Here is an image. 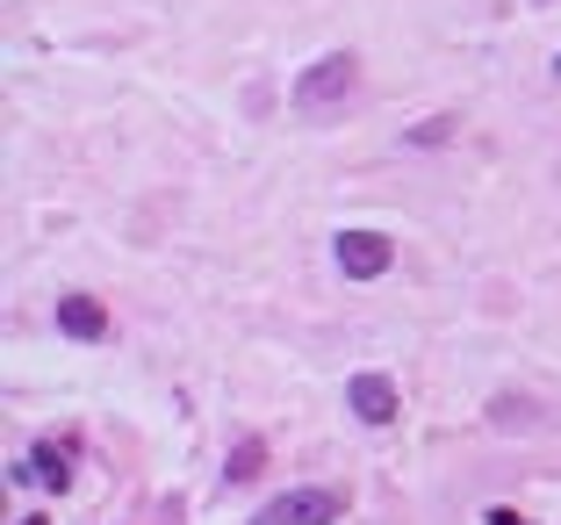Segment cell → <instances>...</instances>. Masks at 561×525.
<instances>
[{
    "label": "cell",
    "mask_w": 561,
    "mask_h": 525,
    "mask_svg": "<svg viewBox=\"0 0 561 525\" xmlns=\"http://www.w3.org/2000/svg\"><path fill=\"white\" fill-rule=\"evenodd\" d=\"M331 260H339V274H346V281H375V274L397 266V252H389L381 230H339V238H331Z\"/></svg>",
    "instance_id": "cell-1"
},
{
    "label": "cell",
    "mask_w": 561,
    "mask_h": 525,
    "mask_svg": "<svg viewBox=\"0 0 561 525\" xmlns=\"http://www.w3.org/2000/svg\"><path fill=\"white\" fill-rule=\"evenodd\" d=\"M439 137H454V115H432V123H417L411 145H439Z\"/></svg>",
    "instance_id": "cell-8"
},
{
    "label": "cell",
    "mask_w": 561,
    "mask_h": 525,
    "mask_svg": "<svg viewBox=\"0 0 561 525\" xmlns=\"http://www.w3.org/2000/svg\"><path fill=\"white\" fill-rule=\"evenodd\" d=\"M346 396H353V418H360V425H389V418H397V389H389V375H353Z\"/></svg>",
    "instance_id": "cell-4"
},
{
    "label": "cell",
    "mask_w": 561,
    "mask_h": 525,
    "mask_svg": "<svg viewBox=\"0 0 561 525\" xmlns=\"http://www.w3.org/2000/svg\"><path fill=\"white\" fill-rule=\"evenodd\" d=\"M339 511H346V497H339V490H317V482H310V490L274 497V504H266L252 525H331Z\"/></svg>",
    "instance_id": "cell-2"
},
{
    "label": "cell",
    "mask_w": 561,
    "mask_h": 525,
    "mask_svg": "<svg viewBox=\"0 0 561 525\" xmlns=\"http://www.w3.org/2000/svg\"><path fill=\"white\" fill-rule=\"evenodd\" d=\"M353 72H360V66H353L346 50H339V58H324V66H310V72H302L296 101H302V109H324V101H339V94L353 87Z\"/></svg>",
    "instance_id": "cell-3"
},
{
    "label": "cell",
    "mask_w": 561,
    "mask_h": 525,
    "mask_svg": "<svg viewBox=\"0 0 561 525\" xmlns=\"http://www.w3.org/2000/svg\"><path fill=\"white\" fill-rule=\"evenodd\" d=\"M58 324H66L72 339H101V331H108V310H101L94 296H66L58 303Z\"/></svg>",
    "instance_id": "cell-5"
},
{
    "label": "cell",
    "mask_w": 561,
    "mask_h": 525,
    "mask_svg": "<svg viewBox=\"0 0 561 525\" xmlns=\"http://www.w3.org/2000/svg\"><path fill=\"white\" fill-rule=\"evenodd\" d=\"M22 525H44V518H22Z\"/></svg>",
    "instance_id": "cell-9"
},
{
    "label": "cell",
    "mask_w": 561,
    "mask_h": 525,
    "mask_svg": "<svg viewBox=\"0 0 561 525\" xmlns=\"http://www.w3.org/2000/svg\"><path fill=\"white\" fill-rule=\"evenodd\" d=\"M260 468H266V446H260V440H238V446H231V460H224V482H231V490H245Z\"/></svg>",
    "instance_id": "cell-6"
},
{
    "label": "cell",
    "mask_w": 561,
    "mask_h": 525,
    "mask_svg": "<svg viewBox=\"0 0 561 525\" xmlns=\"http://www.w3.org/2000/svg\"><path fill=\"white\" fill-rule=\"evenodd\" d=\"M30 468H36V482H44L50 497H58V490H66V482H72V460L58 454V446H36V460H30Z\"/></svg>",
    "instance_id": "cell-7"
}]
</instances>
